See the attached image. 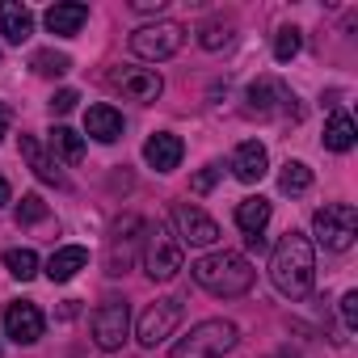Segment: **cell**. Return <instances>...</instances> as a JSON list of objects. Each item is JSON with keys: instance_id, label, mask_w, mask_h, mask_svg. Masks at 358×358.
Masks as SVG:
<instances>
[{"instance_id": "cell-1", "label": "cell", "mask_w": 358, "mask_h": 358, "mask_svg": "<svg viewBox=\"0 0 358 358\" xmlns=\"http://www.w3.org/2000/svg\"><path fill=\"white\" fill-rule=\"evenodd\" d=\"M270 282L287 295V299H303L316 282V253H312V241L303 232H287L274 253H270Z\"/></svg>"}, {"instance_id": "cell-23", "label": "cell", "mask_w": 358, "mask_h": 358, "mask_svg": "<svg viewBox=\"0 0 358 358\" xmlns=\"http://www.w3.org/2000/svg\"><path fill=\"white\" fill-rule=\"evenodd\" d=\"M278 190L282 194H308L312 190V169L303 160H287L282 173H278Z\"/></svg>"}, {"instance_id": "cell-25", "label": "cell", "mask_w": 358, "mask_h": 358, "mask_svg": "<svg viewBox=\"0 0 358 358\" xmlns=\"http://www.w3.org/2000/svg\"><path fill=\"white\" fill-rule=\"evenodd\" d=\"M30 68L38 76H64V72H72V55H64V51H34Z\"/></svg>"}, {"instance_id": "cell-27", "label": "cell", "mask_w": 358, "mask_h": 358, "mask_svg": "<svg viewBox=\"0 0 358 358\" xmlns=\"http://www.w3.org/2000/svg\"><path fill=\"white\" fill-rule=\"evenodd\" d=\"M299 47H303V38H299L295 26H282V30L274 34V59H278V64H291V59L299 55Z\"/></svg>"}, {"instance_id": "cell-7", "label": "cell", "mask_w": 358, "mask_h": 358, "mask_svg": "<svg viewBox=\"0 0 358 358\" xmlns=\"http://www.w3.org/2000/svg\"><path fill=\"white\" fill-rule=\"evenodd\" d=\"M182 43H186V30L177 26V22L139 26V30L131 34V51H135L139 59H152V64H160V59H173L177 51H182Z\"/></svg>"}, {"instance_id": "cell-24", "label": "cell", "mask_w": 358, "mask_h": 358, "mask_svg": "<svg viewBox=\"0 0 358 358\" xmlns=\"http://www.w3.org/2000/svg\"><path fill=\"white\" fill-rule=\"evenodd\" d=\"M47 143H51V152H59L68 164H80V156H85V139H80L72 127H55Z\"/></svg>"}, {"instance_id": "cell-5", "label": "cell", "mask_w": 358, "mask_h": 358, "mask_svg": "<svg viewBox=\"0 0 358 358\" xmlns=\"http://www.w3.org/2000/svg\"><path fill=\"white\" fill-rule=\"evenodd\" d=\"M312 232H316V245H324L333 253H345L358 236V211L350 203H324L312 215Z\"/></svg>"}, {"instance_id": "cell-30", "label": "cell", "mask_w": 358, "mask_h": 358, "mask_svg": "<svg viewBox=\"0 0 358 358\" xmlns=\"http://www.w3.org/2000/svg\"><path fill=\"white\" fill-rule=\"evenodd\" d=\"M220 177H224V164H207V169H203V173L194 177L190 186H194V194H207V190H211V186L220 182Z\"/></svg>"}, {"instance_id": "cell-32", "label": "cell", "mask_w": 358, "mask_h": 358, "mask_svg": "<svg viewBox=\"0 0 358 358\" xmlns=\"http://www.w3.org/2000/svg\"><path fill=\"white\" fill-rule=\"evenodd\" d=\"M76 101H80V93H76V89H59V93L51 97V110H55V114H68Z\"/></svg>"}, {"instance_id": "cell-29", "label": "cell", "mask_w": 358, "mask_h": 358, "mask_svg": "<svg viewBox=\"0 0 358 358\" xmlns=\"http://www.w3.org/2000/svg\"><path fill=\"white\" fill-rule=\"evenodd\" d=\"M17 224L26 228V224H43L47 220V203H43V194H22V203H17Z\"/></svg>"}, {"instance_id": "cell-21", "label": "cell", "mask_w": 358, "mask_h": 358, "mask_svg": "<svg viewBox=\"0 0 358 358\" xmlns=\"http://www.w3.org/2000/svg\"><path fill=\"white\" fill-rule=\"evenodd\" d=\"M266 224H270V199L253 194V199H245V203L236 207V228H241L245 236H262Z\"/></svg>"}, {"instance_id": "cell-26", "label": "cell", "mask_w": 358, "mask_h": 358, "mask_svg": "<svg viewBox=\"0 0 358 358\" xmlns=\"http://www.w3.org/2000/svg\"><path fill=\"white\" fill-rule=\"evenodd\" d=\"M5 270H9L13 278L30 282V278L38 274V257H34V249H9V253H5Z\"/></svg>"}, {"instance_id": "cell-2", "label": "cell", "mask_w": 358, "mask_h": 358, "mask_svg": "<svg viewBox=\"0 0 358 358\" xmlns=\"http://www.w3.org/2000/svg\"><path fill=\"white\" fill-rule=\"evenodd\" d=\"M194 282L203 291L220 295V299H236V295H245L253 287V266L241 253L220 249V253H207V257L194 262Z\"/></svg>"}, {"instance_id": "cell-22", "label": "cell", "mask_w": 358, "mask_h": 358, "mask_svg": "<svg viewBox=\"0 0 358 358\" xmlns=\"http://www.w3.org/2000/svg\"><path fill=\"white\" fill-rule=\"evenodd\" d=\"M354 135H358L354 118H350L345 110H333L329 122H324V148H329V152H350V148H354Z\"/></svg>"}, {"instance_id": "cell-17", "label": "cell", "mask_w": 358, "mask_h": 358, "mask_svg": "<svg viewBox=\"0 0 358 358\" xmlns=\"http://www.w3.org/2000/svg\"><path fill=\"white\" fill-rule=\"evenodd\" d=\"M0 34H5V43H17V47L34 34V13L22 0H5L0 5Z\"/></svg>"}, {"instance_id": "cell-31", "label": "cell", "mask_w": 358, "mask_h": 358, "mask_svg": "<svg viewBox=\"0 0 358 358\" xmlns=\"http://www.w3.org/2000/svg\"><path fill=\"white\" fill-rule=\"evenodd\" d=\"M341 320H345V329H358V291L341 295Z\"/></svg>"}, {"instance_id": "cell-20", "label": "cell", "mask_w": 358, "mask_h": 358, "mask_svg": "<svg viewBox=\"0 0 358 358\" xmlns=\"http://www.w3.org/2000/svg\"><path fill=\"white\" fill-rule=\"evenodd\" d=\"M85 266H89V249L68 245V249L51 253V262H47V278H51V282H72Z\"/></svg>"}, {"instance_id": "cell-10", "label": "cell", "mask_w": 358, "mask_h": 358, "mask_svg": "<svg viewBox=\"0 0 358 358\" xmlns=\"http://www.w3.org/2000/svg\"><path fill=\"white\" fill-rule=\"evenodd\" d=\"M245 97H249V114H257V118H274V114H291V118H299L295 93H287V85L274 80V76L253 80Z\"/></svg>"}, {"instance_id": "cell-12", "label": "cell", "mask_w": 358, "mask_h": 358, "mask_svg": "<svg viewBox=\"0 0 358 358\" xmlns=\"http://www.w3.org/2000/svg\"><path fill=\"white\" fill-rule=\"evenodd\" d=\"M43 329H47V316H43L38 303L17 299V303L5 308V333H9V341H17V345H34V341L43 337Z\"/></svg>"}, {"instance_id": "cell-33", "label": "cell", "mask_w": 358, "mask_h": 358, "mask_svg": "<svg viewBox=\"0 0 358 358\" xmlns=\"http://www.w3.org/2000/svg\"><path fill=\"white\" fill-rule=\"evenodd\" d=\"M164 5H169V0H131V9H135V13H160Z\"/></svg>"}, {"instance_id": "cell-34", "label": "cell", "mask_w": 358, "mask_h": 358, "mask_svg": "<svg viewBox=\"0 0 358 358\" xmlns=\"http://www.w3.org/2000/svg\"><path fill=\"white\" fill-rule=\"evenodd\" d=\"M9 127H13V110H9L5 101H0V139L9 135Z\"/></svg>"}, {"instance_id": "cell-8", "label": "cell", "mask_w": 358, "mask_h": 358, "mask_svg": "<svg viewBox=\"0 0 358 358\" xmlns=\"http://www.w3.org/2000/svg\"><path fill=\"white\" fill-rule=\"evenodd\" d=\"M127 333H131V308L122 299H106L93 312V341H97V350H106V354L122 350Z\"/></svg>"}, {"instance_id": "cell-11", "label": "cell", "mask_w": 358, "mask_h": 358, "mask_svg": "<svg viewBox=\"0 0 358 358\" xmlns=\"http://www.w3.org/2000/svg\"><path fill=\"white\" fill-rule=\"evenodd\" d=\"M182 324V299H156L143 316H139V345H160L164 337H173V329Z\"/></svg>"}, {"instance_id": "cell-15", "label": "cell", "mask_w": 358, "mask_h": 358, "mask_svg": "<svg viewBox=\"0 0 358 358\" xmlns=\"http://www.w3.org/2000/svg\"><path fill=\"white\" fill-rule=\"evenodd\" d=\"M266 169H270L266 143H257V139H245V143L236 148V156H232V173H236V182H245V186H257L262 177H266Z\"/></svg>"}, {"instance_id": "cell-14", "label": "cell", "mask_w": 358, "mask_h": 358, "mask_svg": "<svg viewBox=\"0 0 358 358\" xmlns=\"http://www.w3.org/2000/svg\"><path fill=\"white\" fill-rule=\"evenodd\" d=\"M182 152H186V143L177 139L173 131H156V135L143 143V160H148L156 173H173L177 164H182Z\"/></svg>"}, {"instance_id": "cell-28", "label": "cell", "mask_w": 358, "mask_h": 358, "mask_svg": "<svg viewBox=\"0 0 358 358\" xmlns=\"http://www.w3.org/2000/svg\"><path fill=\"white\" fill-rule=\"evenodd\" d=\"M199 43H203L207 51L228 47V43H232V22H207V26L199 30Z\"/></svg>"}, {"instance_id": "cell-6", "label": "cell", "mask_w": 358, "mask_h": 358, "mask_svg": "<svg viewBox=\"0 0 358 358\" xmlns=\"http://www.w3.org/2000/svg\"><path fill=\"white\" fill-rule=\"evenodd\" d=\"M143 236H148V220H139V215H122V220L114 224L110 245H106V274H110V278H118V274L131 270L135 249L143 245Z\"/></svg>"}, {"instance_id": "cell-18", "label": "cell", "mask_w": 358, "mask_h": 358, "mask_svg": "<svg viewBox=\"0 0 358 358\" xmlns=\"http://www.w3.org/2000/svg\"><path fill=\"white\" fill-rule=\"evenodd\" d=\"M22 156H26V164L34 169V177H38V182H51V186H68V177L59 173V164L47 156V148H43L34 135H22Z\"/></svg>"}, {"instance_id": "cell-4", "label": "cell", "mask_w": 358, "mask_h": 358, "mask_svg": "<svg viewBox=\"0 0 358 358\" xmlns=\"http://www.w3.org/2000/svg\"><path fill=\"white\" fill-rule=\"evenodd\" d=\"M143 270L152 282H173L182 270V241L173 236L169 224H148L143 236Z\"/></svg>"}, {"instance_id": "cell-35", "label": "cell", "mask_w": 358, "mask_h": 358, "mask_svg": "<svg viewBox=\"0 0 358 358\" xmlns=\"http://www.w3.org/2000/svg\"><path fill=\"white\" fill-rule=\"evenodd\" d=\"M9 199H13V190H9V182H5V177H0V207H5Z\"/></svg>"}, {"instance_id": "cell-13", "label": "cell", "mask_w": 358, "mask_h": 358, "mask_svg": "<svg viewBox=\"0 0 358 358\" xmlns=\"http://www.w3.org/2000/svg\"><path fill=\"white\" fill-rule=\"evenodd\" d=\"M114 85L131 97V101H156L164 93V80L156 68H118L114 72Z\"/></svg>"}, {"instance_id": "cell-3", "label": "cell", "mask_w": 358, "mask_h": 358, "mask_svg": "<svg viewBox=\"0 0 358 358\" xmlns=\"http://www.w3.org/2000/svg\"><path fill=\"white\" fill-rule=\"evenodd\" d=\"M236 341H241V329L232 320H203L173 345L169 358H224L228 350H236Z\"/></svg>"}, {"instance_id": "cell-36", "label": "cell", "mask_w": 358, "mask_h": 358, "mask_svg": "<svg viewBox=\"0 0 358 358\" xmlns=\"http://www.w3.org/2000/svg\"><path fill=\"white\" fill-rule=\"evenodd\" d=\"M245 241H249V249H253V253H262V249H266V236H245Z\"/></svg>"}, {"instance_id": "cell-19", "label": "cell", "mask_w": 358, "mask_h": 358, "mask_svg": "<svg viewBox=\"0 0 358 358\" xmlns=\"http://www.w3.org/2000/svg\"><path fill=\"white\" fill-rule=\"evenodd\" d=\"M85 131H89L97 143H114V139H122V114H118L114 106H89Z\"/></svg>"}, {"instance_id": "cell-9", "label": "cell", "mask_w": 358, "mask_h": 358, "mask_svg": "<svg viewBox=\"0 0 358 358\" xmlns=\"http://www.w3.org/2000/svg\"><path fill=\"white\" fill-rule=\"evenodd\" d=\"M173 236L182 245H194V249H211L220 241V224L190 203H177L173 207Z\"/></svg>"}, {"instance_id": "cell-16", "label": "cell", "mask_w": 358, "mask_h": 358, "mask_svg": "<svg viewBox=\"0 0 358 358\" xmlns=\"http://www.w3.org/2000/svg\"><path fill=\"white\" fill-rule=\"evenodd\" d=\"M43 22H47L51 34L72 38V34H80V26L89 22V5H80V0H64V5H51V9L43 13Z\"/></svg>"}]
</instances>
